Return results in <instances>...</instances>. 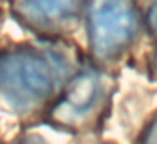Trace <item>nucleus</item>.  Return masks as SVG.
Here are the masks:
<instances>
[{
  "instance_id": "nucleus-8",
  "label": "nucleus",
  "mask_w": 157,
  "mask_h": 144,
  "mask_svg": "<svg viewBox=\"0 0 157 144\" xmlns=\"http://www.w3.org/2000/svg\"><path fill=\"white\" fill-rule=\"evenodd\" d=\"M155 71H157V56H155Z\"/></svg>"
},
{
  "instance_id": "nucleus-3",
  "label": "nucleus",
  "mask_w": 157,
  "mask_h": 144,
  "mask_svg": "<svg viewBox=\"0 0 157 144\" xmlns=\"http://www.w3.org/2000/svg\"><path fill=\"white\" fill-rule=\"evenodd\" d=\"M101 78L96 71H83L69 82L64 95L52 110V119L64 126L81 124L101 98Z\"/></svg>"
},
{
  "instance_id": "nucleus-7",
  "label": "nucleus",
  "mask_w": 157,
  "mask_h": 144,
  "mask_svg": "<svg viewBox=\"0 0 157 144\" xmlns=\"http://www.w3.org/2000/svg\"><path fill=\"white\" fill-rule=\"evenodd\" d=\"M17 144H42V142L37 139H25V141H21V142H17Z\"/></svg>"
},
{
  "instance_id": "nucleus-2",
  "label": "nucleus",
  "mask_w": 157,
  "mask_h": 144,
  "mask_svg": "<svg viewBox=\"0 0 157 144\" xmlns=\"http://www.w3.org/2000/svg\"><path fill=\"white\" fill-rule=\"evenodd\" d=\"M88 38L98 59L110 61L127 51L139 26L135 0H90Z\"/></svg>"
},
{
  "instance_id": "nucleus-5",
  "label": "nucleus",
  "mask_w": 157,
  "mask_h": 144,
  "mask_svg": "<svg viewBox=\"0 0 157 144\" xmlns=\"http://www.w3.org/2000/svg\"><path fill=\"white\" fill-rule=\"evenodd\" d=\"M145 24H147V29L150 31V34L154 38H157V0H154V4L150 5L149 12H147Z\"/></svg>"
},
{
  "instance_id": "nucleus-4",
  "label": "nucleus",
  "mask_w": 157,
  "mask_h": 144,
  "mask_svg": "<svg viewBox=\"0 0 157 144\" xmlns=\"http://www.w3.org/2000/svg\"><path fill=\"white\" fill-rule=\"evenodd\" d=\"M81 0H22L19 15L31 29L48 34L69 29L79 17Z\"/></svg>"
},
{
  "instance_id": "nucleus-6",
  "label": "nucleus",
  "mask_w": 157,
  "mask_h": 144,
  "mask_svg": "<svg viewBox=\"0 0 157 144\" xmlns=\"http://www.w3.org/2000/svg\"><path fill=\"white\" fill-rule=\"evenodd\" d=\"M142 144H157V119L149 126L142 137Z\"/></svg>"
},
{
  "instance_id": "nucleus-1",
  "label": "nucleus",
  "mask_w": 157,
  "mask_h": 144,
  "mask_svg": "<svg viewBox=\"0 0 157 144\" xmlns=\"http://www.w3.org/2000/svg\"><path fill=\"white\" fill-rule=\"evenodd\" d=\"M63 63L54 54L17 48L0 54V92L14 109L27 112L49 100L61 78Z\"/></svg>"
}]
</instances>
